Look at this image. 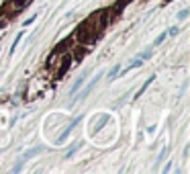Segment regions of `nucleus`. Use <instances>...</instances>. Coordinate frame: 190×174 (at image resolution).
<instances>
[{
	"label": "nucleus",
	"mask_w": 190,
	"mask_h": 174,
	"mask_svg": "<svg viewBox=\"0 0 190 174\" xmlns=\"http://www.w3.org/2000/svg\"><path fill=\"white\" fill-rule=\"evenodd\" d=\"M35 19H37V16H31V19H27V21H25V23H22V27H27V25L35 23Z\"/></svg>",
	"instance_id": "17"
},
{
	"label": "nucleus",
	"mask_w": 190,
	"mask_h": 174,
	"mask_svg": "<svg viewBox=\"0 0 190 174\" xmlns=\"http://www.w3.org/2000/svg\"><path fill=\"white\" fill-rule=\"evenodd\" d=\"M43 152V148H33V150H27L25 154L21 156V160H29V158H35L37 154H41Z\"/></svg>",
	"instance_id": "7"
},
{
	"label": "nucleus",
	"mask_w": 190,
	"mask_h": 174,
	"mask_svg": "<svg viewBox=\"0 0 190 174\" xmlns=\"http://www.w3.org/2000/svg\"><path fill=\"white\" fill-rule=\"evenodd\" d=\"M166 154H168V148H164V150H162V154L157 156V164H159L162 160H164V158H166Z\"/></svg>",
	"instance_id": "16"
},
{
	"label": "nucleus",
	"mask_w": 190,
	"mask_h": 174,
	"mask_svg": "<svg viewBox=\"0 0 190 174\" xmlns=\"http://www.w3.org/2000/svg\"><path fill=\"white\" fill-rule=\"evenodd\" d=\"M166 33H168V35H172V37H176V35L180 33V27H170V29L166 31Z\"/></svg>",
	"instance_id": "14"
},
{
	"label": "nucleus",
	"mask_w": 190,
	"mask_h": 174,
	"mask_svg": "<svg viewBox=\"0 0 190 174\" xmlns=\"http://www.w3.org/2000/svg\"><path fill=\"white\" fill-rule=\"evenodd\" d=\"M86 76H88V74L84 72V74L80 76L78 80H76V82H74V84H72V88H70V96H74V94L78 92V90H82V86H84V80H86Z\"/></svg>",
	"instance_id": "4"
},
{
	"label": "nucleus",
	"mask_w": 190,
	"mask_h": 174,
	"mask_svg": "<svg viewBox=\"0 0 190 174\" xmlns=\"http://www.w3.org/2000/svg\"><path fill=\"white\" fill-rule=\"evenodd\" d=\"M166 37H168V33H162V35H157V37H156V41H153V45H156V47H157V45H162Z\"/></svg>",
	"instance_id": "13"
},
{
	"label": "nucleus",
	"mask_w": 190,
	"mask_h": 174,
	"mask_svg": "<svg viewBox=\"0 0 190 174\" xmlns=\"http://www.w3.org/2000/svg\"><path fill=\"white\" fill-rule=\"evenodd\" d=\"M188 14H190V8H182V10L178 12V19H180V21H186Z\"/></svg>",
	"instance_id": "11"
},
{
	"label": "nucleus",
	"mask_w": 190,
	"mask_h": 174,
	"mask_svg": "<svg viewBox=\"0 0 190 174\" xmlns=\"http://www.w3.org/2000/svg\"><path fill=\"white\" fill-rule=\"evenodd\" d=\"M151 56H153V49H151V47H149V49H145L143 53H137V58H141L143 62H147V59L151 58Z\"/></svg>",
	"instance_id": "9"
},
{
	"label": "nucleus",
	"mask_w": 190,
	"mask_h": 174,
	"mask_svg": "<svg viewBox=\"0 0 190 174\" xmlns=\"http://www.w3.org/2000/svg\"><path fill=\"white\" fill-rule=\"evenodd\" d=\"M139 66H143V59H141V58H137V56H135V59H133V62H131V64H127V66H125V70H123V72H121V74H123V76H125V74H127L129 70H133V68H139Z\"/></svg>",
	"instance_id": "6"
},
{
	"label": "nucleus",
	"mask_w": 190,
	"mask_h": 174,
	"mask_svg": "<svg viewBox=\"0 0 190 174\" xmlns=\"http://www.w3.org/2000/svg\"><path fill=\"white\" fill-rule=\"evenodd\" d=\"M108 119H111V117L106 115V113H102V117L98 119V121H96V123H94V125L90 123V133H96V131H100V129L104 127L106 123H108Z\"/></svg>",
	"instance_id": "2"
},
{
	"label": "nucleus",
	"mask_w": 190,
	"mask_h": 174,
	"mask_svg": "<svg viewBox=\"0 0 190 174\" xmlns=\"http://www.w3.org/2000/svg\"><path fill=\"white\" fill-rule=\"evenodd\" d=\"M100 78H102V72H98V74H96V76H94V78H92V82H90L88 86H86V88H84V90H82V92H80L78 100H82V98H84V96H86V94H88V92H92V88H94V86H96V82L100 80Z\"/></svg>",
	"instance_id": "3"
},
{
	"label": "nucleus",
	"mask_w": 190,
	"mask_h": 174,
	"mask_svg": "<svg viewBox=\"0 0 190 174\" xmlns=\"http://www.w3.org/2000/svg\"><path fill=\"white\" fill-rule=\"evenodd\" d=\"M22 39V33H16V39H14V43L10 45V56L14 53V49H16V45H19V41Z\"/></svg>",
	"instance_id": "12"
},
{
	"label": "nucleus",
	"mask_w": 190,
	"mask_h": 174,
	"mask_svg": "<svg viewBox=\"0 0 190 174\" xmlns=\"http://www.w3.org/2000/svg\"><path fill=\"white\" fill-rule=\"evenodd\" d=\"M153 80H156V74H151V76H149V78H147V80L143 82V86H141V88L137 90V94H135V98H141V94H143V92L147 90V88H149V84H151Z\"/></svg>",
	"instance_id": "5"
},
{
	"label": "nucleus",
	"mask_w": 190,
	"mask_h": 174,
	"mask_svg": "<svg viewBox=\"0 0 190 174\" xmlns=\"http://www.w3.org/2000/svg\"><path fill=\"white\" fill-rule=\"evenodd\" d=\"M25 4H29V0H14V6L16 8H22Z\"/></svg>",
	"instance_id": "15"
},
{
	"label": "nucleus",
	"mask_w": 190,
	"mask_h": 174,
	"mask_svg": "<svg viewBox=\"0 0 190 174\" xmlns=\"http://www.w3.org/2000/svg\"><path fill=\"white\" fill-rule=\"evenodd\" d=\"M78 148H82V141H78V143H74V146H72V148H70V150H67L66 158H72V156H74V154H76V150H78Z\"/></svg>",
	"instance_id": "10"
},
{
	"label": "nucleus",
	"mask_w": 190,
	"mask_h": 174,
	"mask_svg": "<svg viewBox=\"0 0 190 174\" xmlns=\"http://www.w3.org/2000/svg\"><path fill=\"white\" fill-rule=\"evenodd\" d=\"M80 121H82V115H78L76 119H72V121H70V125H67V127H66V131H64V133L59 135V139H57V141H59V143H61V141H66V139H67V135H70V133L74 131V127L78 125Z\"/></svg>",
	"instance_id": "1"
},
{
	"label": "nucleus",
	"mask_w": 190,
	"mask_h": 174,
	"mask_svg": "<svg viewBox=\"0 0 190 174\" xmlns=\"http://www.w3.org/2000/svg\"><path fill=\"white\" fill-rule=\"evenodd\" d=\"M119 72H121V64H117V66H112L111 68V72L106 74V78H108V82H112L117 76H119Z\"/></svg>",
	"instance_id": "8"
}]
</instances>
